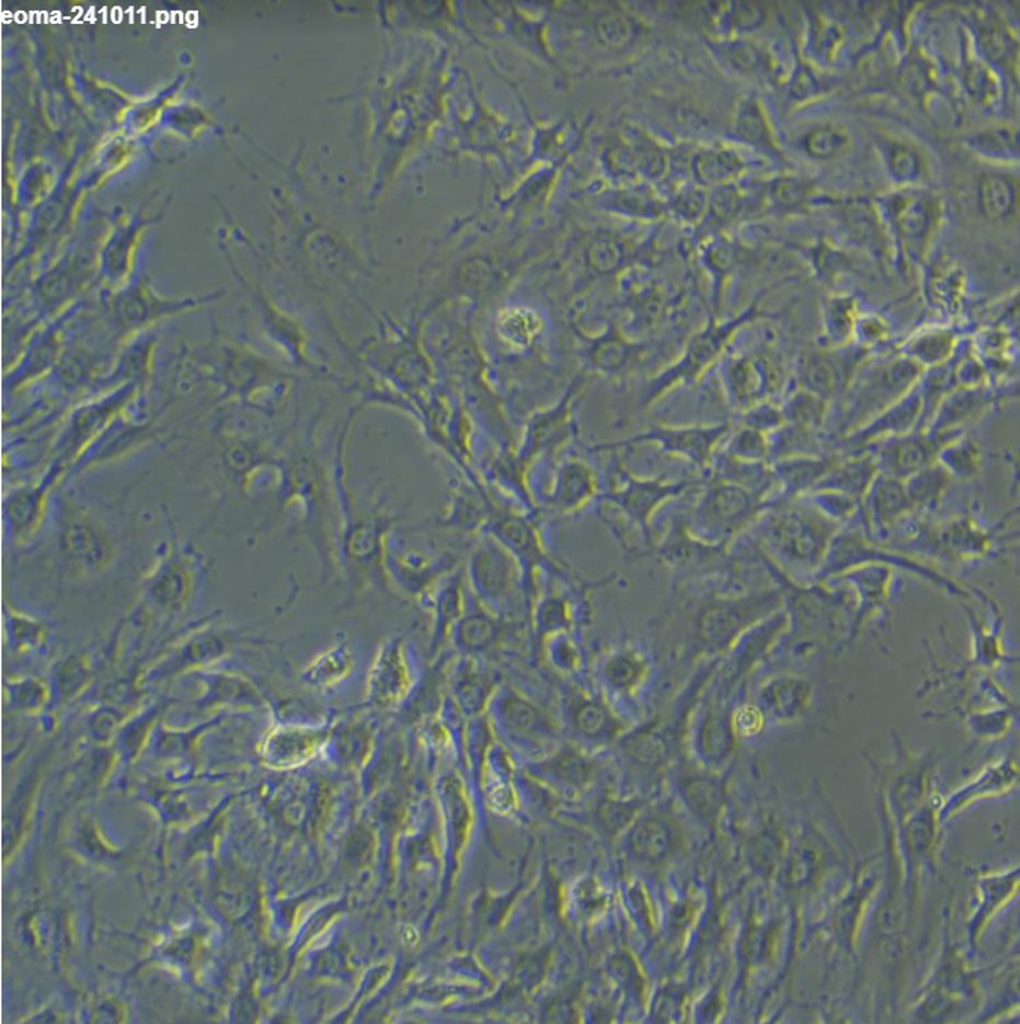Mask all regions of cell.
<instances>
[{
	"label": "cell",
	"instance_id": "484cf974",
	"mask_svg": "<svg viewBox=\"0 0 1020 1024\" xmlns=\"http://www.w3.org/2000/svg\"><path fill=\"white\" fill-rule=\"evenodd\" d=\"M596 493L597 478L589 466L581 464V462H572V464L564 466L560 478L559 493H557V502L563 510H580Z\"/></svg>",
	"mask_w": 1020,
	"mask_h": 1024
},
{
	"label": "cell",
	"instance_id": "5bb4252c",
	"mask_svg": "<svg viewBox=\"0 0 1020 1024\" xmlns=\"http://www.w3.org/2000/svg\"><path fill=\"white\" fill-rule=\"evenodd\" d=\"M1019 179L1006 172L982 173L977 183V205L990 225L1010 226L1019 217Z\"/></svg>",
	"mask_w": 1020,
	"mask_h": 1024
},
{
	"label": "cell",
	"instance_id": "7a4b0ae2",
	"mask_svg": "<svg viewBox=\"0 0 1020 1024\" xmlns=\"http://www.w3.org/2000/svg\"><path fill=\"white\" fill-rule=\"evenodd\" d=\"M925 371L902 356L887 359L859 369L857 377L844 394V432L846 435L864 426L892 403L913 390Z\"/></svg>",
	"mask_w": 1020,
	"mask_h": 1024
},
{
	"label": "cell",
	"instance_id": "f546056e",
	"mask_svg": "<svg viewBox=\"0 0 1020 1024\" xmlns=\"http://www.w3.org/2000/svg\"><path fill=\"white\" fill-rule=\"evenodd\" d=\"M784 423L820 431L827 421L829 400L805 388H796L782 407Z\"/></svg>",
	"mask_w": 1020,
	"mask_h": 1024
},
{
	"label": "cell",
	"instance_id": "9a60e30c",
	"mask_svg": "<svg viewBox=\"0 0 1020 1024\" xmlns=\"http://www.w3.org/2000/svg\"><path fill=\"white\" fill-rule=\"evenodd\" d=\"M688 482L664 485L660 481L629 480L622 490L610 494V501L617 503L643 531L650 527V520L656 507L668 498L676 497L687 489Z\"/></svg>",
	"mask_w": 1020,
	"mask_h": 1024
},
{
	"label": "cell",
	"instance_id": "44dd1931",
	"mask_svg": "<svg viewBox=\"0 0 1020 1024\" xmlns=\"http://www.w3.org/2000/svg\"><path fill=\"white\" fill-rule=\"evenodd\" d=\"M859 319L858 303L852 296H832L825 303L822 317V340L825 349H846L855 340Z\"/></svg>",
	"mask_w": 1020,
	"mask_h": 1024
},
{
	"label": "cell",
	"instance_id": "ba28073f",
	"mask_svg": "<svg viewBox=\"0 0 1020 1024\" xmlns=\"http://www.w3.org/2000/svg\"><path fill=\"white\" fill-rule=\"evenodd\" d=\"M861 353L864 351L844 349L809 353L801 359L796 371L800 387L827 400L844 396L862 365Z\"/></svg>",
	"mask_w": 1020,
	"mask_h": 1024
},
{
	"label": "cell",
	"instance_id": "ac0fdd59",
	"mask_svg": "<svg viewBox=\"0 0 1020 1024\" xmlns=\"http://www.w3.org/2000/svg\"><path fill=\"white\" fill-rule=\"evenodd\" d=\"M879 475L878 465L874 457L869 453L848 458V460H837L836 465L825 475L824 480L813 490L827 489L841 491L861 501L867 491Z\"/></svg>",
	"mask_w": 1020,
	"mask_h": 1024
},
{
	"label": "cell",
	"instance_id": "ab89813d",
	"mask_svg": "<svg viewBox=\"0 0 1020 1024\" xmlns=\"http://www.w3.org/2000/svg\"><path fill=\"white\" fill-rule=\"evenodd\" d=\"M737 130L742 138L757 146L771 147V132L768 129L766 118L755 102L743 105L737 120Z\"/></svg>",
	"mask_w": 1020,
	"mask_h": 1024
},
{
	"label": "cell",
	"instance_id": "7dc6e473",
	"mask_svg": "<svg viewBox=\"0 0 1020 1024\" xmlns=\"http://www.w3.org/2000/svg\"><path fill=\"white\" fill-rule=\"evenodd\" d=\"M890 333L885 321L878 316H859L857 330H855V340L867 346L879 344L885 341Z\"/></svg>",
	"mask_w": 1020,
	"mask_h": 1024
},
{
	"label": "cell",
	"instance_id": "816d5d0a",
	"mask_svg": "<svg viewBox=\"0 0 1020 1024\" xmlns=\"http://www.w3.org/2000/svg\"><path fill=\"white\" fill-rule=\"evenodd\" d=\"M738 729L745 733H754L758 729L759 723H761V717L759 714L752 708H745L742 713H738Z\"/></svg>",
	"mask_w": 1020,
	"mask_h": 1024
},
{
	"label": "cell",
	"instance_id": "277c9868",
	"mask_svg": "<svg viewBox=\"0 0 1020 1024\" xmlns=\"http://www.w3.org/2000/svg\"><path fill=\"white\" fill-rule=\"evenodd\" d=\"M747 317H750V314L742 316L741 319L733 321V323L714 326V328L706 330L704 333L698 334L689 345L687 353L675 365L663 371L658 377L647 384L642 396H640V407H651L652 403L658 402V399L671 394L676 387L694 383L700 378L722 356L731 337L736 332L738 326L745 323Z\"/></svg>",
	"mask_w": 1020,
	"mask_h": 1024
},
{
	"label": "cell",
	"instance_id": "f35d334b",
	"mask_svg": "<svg viewBox=\"0 0 1020 1024\" xmlns=\"http://www.w3.org/2000/svg\"><path fill=\"white\" fill-rule=\"evenodd\" d=\"M742 169L738 157L726 151H709L698 157L697 172L704 181L717 183L736 175Z\"/></svg>",
	"mask_w": 1020,
	"mask_h": 1024
},
{
	"label": "cell",
	"instance_id": "603a6c76",
	"mask_svg": "<svg viewBox=\"0 0 1020 1024\" xmlns=\"http://www.w3.org/2000/svg\"><path fill=\"white\" fill-rule=\"evenodd\" d=\"M754 605H722L710 608L701 617L700 637L712 648L724 646L729 639L742 629L743 623L755 614Z\"/></svg>",
	"mask_w": 1020,
	"mask_h": 1024
},
{
	"label": "cell",
	"instance_id": "7402d4cb",
	"mask_svg": "<svg viewBox=\"0 0 1020 1024\" xmlns=\"http://www.w3.org/2000/svg\"><path fill=\"white\" fill-rule=\"evenodd\" d=\"M836 462V458L821 456L784 457L779 458L775 474L791 493H803L815 489Z\"/></svg>",
	"mask_w": 1020,
	"mask_h": 1024
},
{
	"label": "cell",
	"instance_id": "e575fe53",
	"mask_svg": "<svg viewBox=\"0 0 1020 1024\" xmlns=\"http://www.w3.org/2000/svg\"><path fill=\"white\" fill-rule=\"evenodd\" d=\"M44 497L43 489H27L11 498L7 512L14 535L23 536L36 527L43 514Z\"/></svg>",
	"mask_w": 1020,
	"mask_h": 1024
},
{
	"label": "cell",
	"instance_id": "cb8c5ba5",
	"mask_svg": "<svg viewBox=\"0 0 1020 1024\" xmlns=\"http://www.w3.org/2000/svg\"><path fill=\"white\" fill-rule=\"evenodd\" d=\"M320 746V737L309 730H278L266 746V758L274 765L293 766L308 761Z\"/></svg>",
	"mask_w": 1020,
	"mask_h": 1024
},
{
	"label": "cell",
	"instance_id": "9c48e42d",
	"mask_svg": "<svg viewBox=\"0 0 1020 1024\" xmlns=\"http://www.w3.org/2000/svg\"><path fill=\"white\" fill-rule=\"evenodd\" d=\"M999 398L1001 395L989 386L955 387L941 400L924 432L939 441L943 447L964 433L965 426L985 414Z\"/></svg>",
	"mask_w": 1020,
	"mask_h": 1024
},
{
	"label": "cell",
	"instance_id": "3957f363",
	"mask_svg": "<svg viewBox=\"0 0 1020 1024\" xmlns=\"http://www.w3.org/2000/svg\"><path fill=\"white\" fill-rule=\"evenodd\" d=\"M883 208L903 253L908 259L924 260L940 226L939 197L927 190L904 187L887 196Z\"/></svg>",
	"mask_w": 1020,
	"mask_h": 1024
},
{
	"label": "cell",
	"instance_id": "52a82bcc",
	"mask_svg": "<svg viewBox=\"0 0 1020 1024\" xmlns=\"http://www.w3.org/2000/svg\"><path fill=\"white\" fill-rule=\"evenodd\" d=\"M60 548L65 559L82 572H101L114 557L106 528L84 511H72L61 523Z\"/></svg>",
	"mask_w": 1020,
	"mask_h": 1024
},
{
	"label": "cell",
	"instance_id": "d4e9b609",
	"mask_svg": "<svg viewBox=\"0 0 1020 1024\" xmlns=\"http://www.w3.org/2000/svg\"><path fill=\"white\" fill-rule=\"evenodd\" d=\"M805 155L817 162H832L840 159L852 147V135L844 125L824 123L815 126L801 139Z\"/></svg>",
	"mask_w": 1020,
	"mask_h": 1024
},
{
	"label": "cell",
	"instance_id": "bcb514c9",
	"mask_svg": "<svg viewBox=\"0 0 1020 1024\" xmlns=\"http://www.w3.org/2000/svg\"><path fill=\"white\" fill-rule=\"evenodd\" d=\"M663 750L660 739L651 732L638 735V737L631 739L629 747H627L631 758L635 762L642 763V765H654L663 755Z\"/></svg>",
	"mask_w": 1020,
	"mask_h": 1024
},
{
	"label": "cell",
	"instance_id": "7c38bea8",
	"mask_svg": "<svg viewBox=\"0 0 1020 1024\" xmlns=\"http://www.w3.org/2000/svg\"><path fill=\"white\" fill-rule=\"evenodd\" d=\"M924 416V399L918 386L908 391L906 396L890 408L875 416L864 426L846 435V444L855 452H864L871 445L881 443L887 437L906 435V433L920 431Z\"/></svg>",
	"mask_w": 1020,
	"mask_h": 1024
},
{
	"label": "cell",
	"instance_id": "8d00e7d4",
	"mask_svg": "<svg viewBox=\"0 0 1020 1024\" xmlns=\"http://www.w3.org/2000/svg\"><path fill=\"white\" fill-rule=\"evenodd\" d=\"M807 502L816 508L824 517L836 524L852 519L857 514L859 503L857 499L849 497V494L827 489L809 491Z\"/></svg>",
	"mask_w": 1020,
	"mask_h": 1024
},
{
	"label": "cell",
	"instance_id": "ffe728a7",
	"mask_svg": "<svg viewBox=\"0 0 1020 1024\" xmlns=\"http://www.w3.org/2000/svg\"><path fill=\"white\" fill-rule=\"evenodd\" d=\"M964 146L974 155L998 163L1018 162L1020 138L1018 127L997 123L966 135Z\"/></svg>",
	"mask_w": 1020,
	"mask_h": 1024
},
{
	"label": "cell",
	"instance_id": "1f68e13d",
	"mask_svg": "<svg viewBox=\"0 0 1020 1024\" xmlns=\"http://www.w3.org/2000/svg\"><path fill=\"white\" fill-rule=\"evenodd\" d=\"M190 573L185 561L180 557L168 559L152 580L151 592L157 602L167 606H177L187 596Z\"/></svg>",
	"mask_w": 1020,
	"mask_h": 1024
},
{
	"label": "cell",
	"instance_id": "4dcf8cb0",
	"mask_svg": "<svg viewBox=\"0 0 1020 1024\" xmlns=\"http://www.w3.org/2000/svg\"><path fill=\"white\" fill-rule=\"evenodd\" d=\"M353 648L346 641H337L309 664L307 676L313 684H333L344 679L353 669Z\"/></svg>",
	"mask_w": 1020,
	"mask_h": 1024
},
{
	"label": "cell",
	"instance_id": "5b68a950",
	"mask_svg": "<svg viewBox=\"0 0 1020 1024\" xmlns=\"http://www.w3.org/2000/svg\"><path fill=\"white\" fill-rule=\"evenodd\" d=\"M763 510L759 494L731 480L714 482L697 510V524L714 539L729 538L749 524Z\"/></svg>",
	"mask_w": 1020,
	"mask_h": 1024
},
{
	"label": "cell",
	"instance_id": "d590c367",
	"mask_svg": "<svg viewBox=\"0 0 1020 1024\" xmlns=\"http://www.w3.org/2000/svg\"><path fill=\"white\" fill-rule=\"evenodd\" d=\"M725 456L745 464H761L764 458L770 456V437L755 429L742 426L726 443Z\"/></svg>",
	"mask_w": 1020,
	"mask_h": 1024
},
{
	"label": "cell",
	"instance_id": "b9f144b4",
	"mask_svg": "<svg viewBox=\"0 0 1020 1024\" xmlns=\"http://www.w3.org/2000/svg\"><path fill=\"white\" fill-rule=\"evenodd\" d=\"M500 330L507 341L514 344H527L539 332V320L530 311H511L505 319L500 320Z\"/></svg>",
	"mask_w": 1020,
	"mask_h": 1024
},
{
	"label": "cell",
	"instance_id": "681fc988",
	"mask_svg": "<svg viewBox=\"0 0 1020 1024\" xmlns=\"http://www.w3.org/2000/svg\"><path fill=\"white\" fill-rule=\"evenodd\" d=\"M461 635L469 647L479 648L493 641L495 627L493 626V623L485 621V618L473 617L470 618L468 623H466Z\"/></svg>",
	"mask_w": 1020,
	"mask_h": 1024
},
{
	"label": "cell",
	"instance_id": "d6986e66",
	"mask_svg": "<svg viewBox=\"0 0 1020 1024\" xmlns=\"http://www.w3.org/2000/svg\"><path fill=\"white\" fill-rule=\"evenodd\" d=\"M958 337L949 329H927L916 333L902 346V356L924 371L948 365L955 357Z\"/></svg>",
	"mask_w": 1020,
	"mask_h": 1024
},
{
	"label": "cell",
	"instance_id": "7bdbcfd3",
	"mask_svg": "<svg viewBox=\"0 0 1020 1024\" xmlns=\"http://www.w3.org/2000/svg\"><path fill=\"white\" fill-rule=\"evenodd\" d=\"M45 635L44 626L32 618L23 615L12 614L10 621V637L12 644L19 650H32L43 642Z\"/></svg>",
	"mask_w": 1020,
	"mask_h": 1024
},
{
	"label": "cell",
	"instance_id": "d6a6232c",
	"mask_svg": "<svg viewBox=\"0 0 1020 1024\" xmlns=\"http://www.w3.org/2000/svg\"><path fill=\"white\" fill-rule=\"evenodd\" d=\"M630 845L635 856L643 861H658L671 846V832L663 821L647 817L634 826L630 835Z\"/></svg>",
	"mask_w": 1020,
	"mask_h": 1024
},
{
	"label": "cell",
	"instance_id": "2e32d148",
	"mask_svg": "<svg viewBox=\"0 0 1020 1024\" xmlns=\"http://www.w3.org/2000/svg\"><path fill=\"white\" fill-rule=\"evenodd\" d=\"M867 517L875 532H886L902 519L912 503L908 501L904 481L879 474L864 497Z\"/></svg>",
	"mask_w": 1020,
	"mask_h": 1024
},
{
	"label": "cell",
	"instance_id": "ee69618b",
	"mask_svg": "<svg viewBox=\"0 0 1020 1024\" xmlns=\"http://www.w3.org/2000/svg\"><path fill=\"white\" fill-rule=\"evenodd\" d=\"M953 382H955V387L989 386V371L983 365L981 359L966 356L953 366Z\"/></svg>",
	"mask_w": 1020,
	"mask_h": 1024
},
{
	"label": "cell",
	"instance_id": "836d02e7",
	"mask_svg": "<svg viewBox=\"0 0 1020 1024\" xmlns=\"http://www.w3.org/2000/svg\"><path fill=\"white\" fill-rule=\"evenodd\" d=\"M644 671H646V663L640 658L638 651L631 650L614 652L603 667L607 683L621 692L631 691L634 685H638L643 679Z\"/></svg>",
	"mask_w": 1020,
	"mask_h": 1024
},
{
	"label": "cell",
	"instance_id": "8fae6325",
	"mask_svg": "<svg viewBox=\"0 0 1020 1024\" xmlns=\"http://www.w3.org/2000/svg\"><path fill=\"white\" fill-rule=\"evenodd\" d=\"M871 447L879 474L904 481L936 462L941 445L927 432L915 431L887 437Z\"/></svg>",
	"mask_w": 1020,
	"mask_h": 1024
},
{
	"label": "cell",
	"instance_id": "6da1fadb",
	"mask_svg": "<svg viewBox=\"0 0 1020 1024\" xmlns=\"http://www.w3.org/2000/svg\"><path fill=\"white\" fill-rule=\"evenodd\" d=\"M759 534L780 561L799 571L813 572L824 567L837 524L807 502L771 512L759 526Z\"/></svg>",
	"mask_w": 1020,
	"mask_h": 1024
},
{
	"label": "cell",
	"instance_id": "8992f818",
	"mask_svg": "<svg viewBox=\"0 0 1020 1024\" xmlns=\"http://www.w3.org/2000/svg\"><path fill=\"white\" fill-rule=\"evenodd\" d=\"M731 431L730 421L694 426H655L618 443L596 445V452H607L638 444H655L666 453L687 458L698 466L708 465L718 445Z\"/></svg>",
	"mask_w": 1020,
	"mask_h": 1024
},
{
	"label": "cell",
	"instance_id": "f6af8a7d",
	"mask_svg": "<svg viewBox=\"0 0 1020 1024\" xmlns=\"http://www.w3.org/2000/svg\"><path fill=\"white\" fill-rule=\"evenodd\" d=\"M982 48L985 49L986 57L990 60H1006L1007 56H1013L1011 38L1009 33L998 24L989 23L981 31Z\"/></svg>",
	"mask_w": 1020,
	"mask_h": 1024
},
{
	"label": "cell",
	"instance_id": "e0dca14e",
	"mask_svg": "<svg viewBox=\"0 0 1020 1024\" xmlns=\"http://www.w3.org/2000/svg\"><path fill=\"white\" fill-rule=\"evenodd\" d=\"M882 162L892 180L904 187H916L927 173L924 152L912 143L882 135L875 139Z\"/></svg>",
	"mask_w": 1020,
	"mask_h": 1024
},
{
	"label": "cell",
	"instance_id": "4316f807",
	"mask_svg": "<svg viewBox=\"0 0 1020 1024\" xmlns=\"http://www.w3.org/2000/svg\"><path fill=\"white\" fill-rule=\"evenodd\" d=\"M964 291V275L955 264L941 262L929 270L927 296L936 307L952 311L960 305Z\"/></svg>",
	"mask_w": 1020,
	"mask_h": 1024
},
{
	"label": "cell",
	"instance_id": "83f0119b",
	"mask_svg": "<svg viewBox=\"0 0 1020 1024\" xmlns=\"http://www.w3.org/2000/svg\"><path fill=\"white\" fill-rule=\"evenodd\" d=\"M937 462L951 477H976L982 465V450L973 436L961 433L955 440L949 441L937 454Z\"/></svg>",
	"mask_w": 1020,
	"mask_h": 1024
},
{
	"label": "cell",
	"instance_id": "c3c4849f",
	"mask_svg": "<svg viewBox=\"0 0 1020 1024\" xmlns=\"http://www.w3.org/2000/svg\"><path fill=\"white\" fill-rule=\"evenodd\" d=\"M966 82H969L974 96L988 99V102L997 96V94H995V90H997L998 87L997 81H995L989 69L983 68V66H970L969 72H966Z\"/></svg>",
	"mask_w": 1020,
	"mask_h": 1024
},
{
	"label": "cell",
	"instance_id": "60d3db41",
	"mask_svg": "<svg viewBox=\"0 0 1020 1024\" xmlns=\"http://www.w3.org/2000/svg\"><path fill=\"white\" fill-rule=\"evenodd\" d=\"M784 424L782 407H778L770 400L755 405L749 410L743 412L742 426L755 429L764 435H773Z\"/></svg>",
	"mask_w": 1020,
	"mask_h": 1024
},
{
	"label": "cell",
	"instance_id": "30bf717a",
	"mask_svg": "<svg viewBox=\"0 0 1020 1024\" xmlns=\"http://www.w3.org/2000/svg\"><path fill=\"white\" fill-rule=\"evenodd\" d=\"M721 377L726 398L742 412L766 402L778 384V371L770 363L761 357L743 354L726 359Z\"/></svg>",
	"mask_w": 1020,
	"mask_h": 1024
},
{
	"label": "cell",
	"instance_id": "f907efd6",
	"mask_svg": "<svg viewBox=\"0 0 1020 1024\" xmlns=\"http://www.w3.org/2000/svg\"><path fill=\"white\" fill-rule=\"evenodd\" d=\"M778 193L783 204H801L811 193V184L801 180L787 181L779 185Z\"/></svg>",
	"mask_w": 1020,
	"mask_h": 1024
},
{
	"label": "cell",
	"instance_id": "f1b7e54d",
	"mask_svg": "<svg viewBox=\"0 0 1020 1024\" xmlns=\"http://www.w3.org/2000/svg\"><path fill=\"white\" fill-rule=\"evenodd\" d=\"M951 480L948 470L936 460L904 480V489L912 507L932 508L940 502Z\"/></svg>",
	"mask_w": 1020,
	"mask_h": 1024
},
{
	"label": "cell",
	"instance_id": "4fadbf2b",
	"mask_svg": "<svg viewBox=\"0 0 1020 1024\" xmlns=\"http://www.w3.org/2000/svg\"><path fill=\"white\" fill-rule=\"evenodd\" d=\"M402 638H392L381 648L371 668L370 691L381 705H391L406 695L411 685V663Z\"/></svg>",
	"mask_w": 1020,
	"mask_h": 1024
},
{
	"label": "cell",
	"instance_id": "74e56055",
	"mask_svg": "<svg viewBox=\"0 0 1020 1024\" xmlns=\"http://www.w3.org/2000/svg\"><path fill=\"white\" fill-rule=\"evenodd\" d=\"M575 723L580 732L591 739L609 737L617 729L610 713L605 706L594 701L585 702L576 709Z\"/></svg>",
	"mask_w": 1020,
	"mask_h": 1024
}]
</instances>
